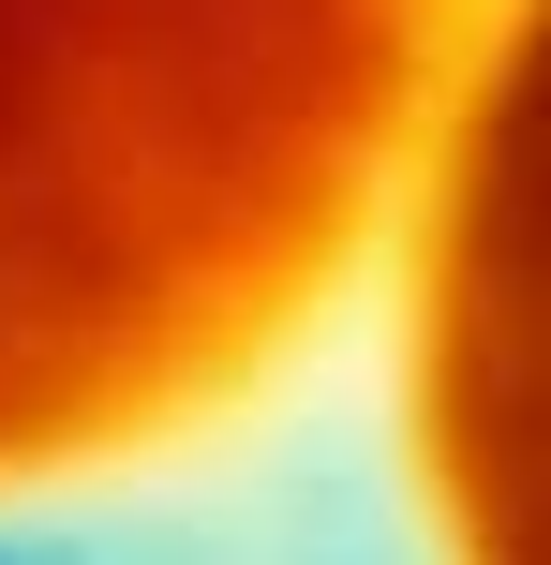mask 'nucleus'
<instances>
[{
    "label": "nucleus",
    "instance_id": "1",
    "mask_svg": "<svg viewBox=\"0 0 551 565\" xmlns=\"http://www.w3.org/2000/svg\"><path fill=\"white\" fill-rule=\"evenodd\" d=\"M492 0H0V536L254 447L373 328Z\"/></svg>",
    "mask_w": 551,
    "mask_h": 565
},
{
    "label": "nucleus",
    "instance_id": "2",
    "mask_svg": "<svg viewBox=\"0 0 551 565\" xmlns=\"http://www.w3.org/2000/svg\"><path fill=\"white\" fill-rule=\"evenodd\" d=\"M417 565H551V0H492L373 282Z\"/></svg>",
    "mask_w": 551,
    "mask_h": 565
}]
</instances>
